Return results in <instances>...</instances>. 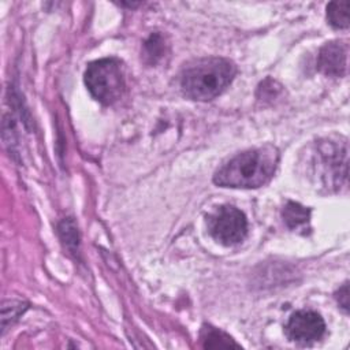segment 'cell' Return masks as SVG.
<instances>
[{
    "label": "cell",
    "mask_w": 350,
    "mask_h": 350,
    "mask_svg": "<svg viewBox=\"0 0 350 350\" xmlns=\"http://www.w3.org/2000/svg\"><path fill=\"white\" fill-rule=\"evenodd\" d=\"M279 163V150L273 145L247 149L224 163L213 175L221 187L257 189L269 182Z\"/></svg>",
    "instance_id": "obj_1"
},
{
    "label": "cell",
    "mask_w": 350,
    "mask_h": 350,
    "mask_svg": "<svg viewBox=\"0 0 350 350\" xmlns=\"http://www.w3.org/2000/svg\"><path fill=\"white\" fill-rule=\"evenodd\" d=\"M237 74L235 64L224 57H205L187 66L180 75L183 94L196 101H209L221 94Z\"/></svg>",
    "instance_id": "obj_2"
},
{
    "label": "cell",
    "mask_w": 350,
    "mask_h": 350,
    "mask_svg": "<svg viewBox=\"0 0 350 350\" xmlns=\"http://www.w3.org/2000/svg\"><path fill=\"white\" fill-rule=\"evenodd\" d=\"M83 79L90 94L104 105L116 103L126 89L122 63L115 57H104L89 63Z\"/></svg>",
    "instance_id": "obj_3"
},
{
    "label": "cell",
    "mask_w": 350,
    "mask_h": 350,
    "mask_svg": "<svg viewBox=\"0 0 350 350\" xmlns=\"http://www.w3.org/2000/svg\"><path fill=\"white\" fill-rule=\"evenodd\" d=\"M313 165L317 168L323 185L338 189L347 180V142L324 139L317 144Z\"/></svg>",
    "instance_id": "obj_4"
},
{
    "label": "cell",
    "mask_w": 350,
    "mask_h": 350,
    "mask_svg": "<svg viewBox=\"0 0 350 350\" xmlns=\"http://www.w3.org/2000/svg\"><path fill=\"white\" fill-rule=\"evenodd\" d=\"M211 237L224 246H232L245 239L247 220L243 212L232 205L217 206L206 217Z\"/></svg>",
    "instance_id": "obj_5"
},
{
    "label": "cell",
    "mask_w": 350,
    "mask_h": 350,
    "mask_svg": "<svg viewBox=\"0 0 350 350\" xmlns=\"http://www.w3.org/2000/svg\"><path fill=\"white\" fill-rule=\"evenodd\" d=\"M325 323L323 317L313 310H298L293 313L286 325L287 336L297 343L310 345L323 338Z\"/></svg>",
    "instance_id": "obj_6"
},
{
    "label": "cell",
    "mask_w": 350,
    "mask_h": 350,
    "mask_svg": "<svg viewBox=\"0 0 350 350\" xmlns=\"http://www.w3.org/2000/svg\"><path fill=\"white\" fill-rule=\"evenodd\" d=\"M349 45L342 41L324 44L317 55V70L327 77H345L347 72Z\"/></svg>",
    "instance_id": "obj_7"
},
{
    "label": "cell",
    "mask_w": 350,
    "mask_h": 350,
    "mask_svg": "<svg viewBox=\"0 0 350 350\" xmlns=\"http://www.w3.org/2000/svg\"><path fill=\"white\" fill-rule=\"evenodd\" d=\"M284 224L291 231H301L302 234H306L310 231V209L305 208L304 205L288 201L282 212Z\"/></svg>",
    "instance_id": "obj_8"
},
{
    "label": "cell",
    "mask_w": 350,
    "mask_h": 350,
    "mask_svg": "<svg viewBox=\"0 0 350 350\" xmlns=\"http://www.w3.org/2000/svg\"><path fill=\"white\" fill-rule=\"evenodd\" d=\"M200 338L202 342V347H205V349H230V347L239 349L241 347L224 331H221L213 325H209V324L202 325Z\"/></svg>",
    "instance_id": "obj_9"
},
{
    "label": "cell",
    "mask_w": 350,
    "mask_h": 350,
    "mask_svg": "<svg viewBox=\"0 0 350 350\" xmlns=\"http://www.w3.org/2000/svg\"><path fill=\"white\" fill-rule=\"evenodd\" d=\"M165 51H167V44L164 41V37L160 33H152L149 38L144 42L142 56L148 64L153 66L163 59Z\"/></svg>",
    "instance_id": "obj_10"
},
{
    "label": "cell",
    "mask_w": 350,
    "mask_h": 350,
    "mask_svg": "<svg viewBox=\"0 0 350 350\" xmlns=\"http://www.w3.org/2000/svg\"><path fill=\"white\" fill-rule=\"evenodd\" d=\"M349 7H350V3L346 0L328 3L327 5L328 23L335 29H347L350 25Z\"/></svg>",
    "instance_id": "obj_11"
},
{
    "label": "cell",
    "mask_w": 350,
    "mask_h": 350,
    "mask_svg": "<svg viewBox=\"0 0 350 350\" xmlns=\"http://www.w3.org/2000/svg\"><path fill=\"white\" fill-rule=\"evenodd\" d=\"M59 237L64 245V247L70 252L77 254L79 250V232L72 219H64L59 223L57 227Z\"/></svg>",
    "instance_id": "obj_12"
},
{
    "label": "cell",
    "mask_w": 350,
    "mask_h": 350,
    "mask_svg": "<svg viewBox=\"0 0 350 350\" xmlns=\"http://www.w3.org/2000/svg\"><path fill=\"white\" fill-rule=\"evenodd\" d=\"M27 309V304L18 299H8L4 301L1 305V332L4 334L5 329L18 320V317Z\"/></svg>",
    "instance_id": "obj_13"
},
{
    "label": "cell",
    "mask_w": 350,
    "mask_h": 350,
    "mask_svg": "<svg viewBox=\"0 0 350 350\" xmlns=\"http://www.w3.org/2000/svg\"><path fill=\"white\" fill-rule=\"evenodd\" d=\"M335 299L345 313H349V283H343L342 287L335 293Z\"/></svg>",
    "instance_id": "obj_14"
}]
</instances>
